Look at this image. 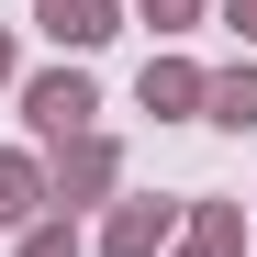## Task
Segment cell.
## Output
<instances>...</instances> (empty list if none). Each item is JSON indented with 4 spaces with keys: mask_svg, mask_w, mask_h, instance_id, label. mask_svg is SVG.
Instances as JSON below:
<instances>
[{
    "mask_svg": "<svg viewBox=\"0 0 257 257\" xmlns=\"http://www.w3.org/2000/svg\"><path fill=\"white\" fill-rule=\"evenodd\" d=\"M34 23H45L56 45H101V34H112V0H34Z\"/></svg>",
    "mask_w": 257,
    "mask_h": 257,
    "instance_id": "1",
    "label": "cell"
},
{
    "mask_svg": "<svg viewBox=\"0 0 257 257\" xmlns=\"http://www.w3.org/2000/svg\"><path fill=\"white\" fill-rule=\"evenodd\" d=\"M34 123L45 135H78L90 123V78H34Z\"/></svg>",
    "mask_w": 257,
    "mask_h": 257,
    "instance_id": "2",
    "label": "cell"
},
{
    "mask_svg": "<svg viewBox=\"0 0 257 257\" xmlns=\"http://www.w3.org/2000/svg\"><path fill=\"white\" fill-rule=\"evenodd\" d=\"M212 123H235V135H246V123H257V67H235V78H212Z\"/></svg>",
    "mask_w": 257,
    "mask_h": 257,
    "instance_id": "3",
    "label": "cell"
},
{
    "mask_svg": "<svg viewBox=\"0 0 257 257\" xmlns=\"http://www.w3.org/2000/svg\"><path fill=\"white\" fill-rule=\"evenodd\" d=\"M157 246H168V201H157V212L135 201V212L112 224V257H157Z\"/></svg>",
    "mask_w": 257,
    "mask_h": 257,
    "instance_id": "4",
    "label": "cell"
},
{
    "mask_svg": "<svg viewBox=\"0 0 257 257\" xmlns=\"http://www.w3.org/2000/svg\"><path fill=\"white\" fill-rule=\"evenodd\" d=\"M190 101H201L190 67H146V112H190Z\"/></svg>",
    "mask_w": 257,
    "mask_h": 257,
    "instance_id": "5",
    "label": "cell"
},
{
    "mask_svg": "<svg viewBox=\"0 0 257 257\" xmlns=\"http://www.w3.org/2000/svg\"><path fill=\"white\" fill-rule=\"evenodd\" d=\"M12 212H34V168H23V157H0V224H12Z\"/></svg>",
    "mask_w": 257,
    "mask_h": 257,
    "instance_id": "6",
    "label": "cell"
},
{
    "mask_svg": "<svg viewBox=\"0 0 257 257\" xmlns=\"http://www.w3.org/2000/svg\"><path fill=\"white\" fill-rule=\"evenodd\" d=\"M23 257H78V235H34V246H23Z\"/></svg>",
    "mask_w": 257,
    "mask_h": 257,
    "instance_id": "7",
    "label": "cell"
},
{
    "mask_svg": "<svg viewBox=\"0 0 257 257\" xmlns=\"http://www.w3.org/2000/svg\"><path fill=\"white\" fill-rule=\"evenodd\" d=\"M146 23H190V0H146Z\"/></svg>",
    "mask_w": 257,
    "mask_h": 257,
    "instance_id": "8",
    "label": "cell"
},
{
    "mask_svg": "<svg viewBox=\"0 0 257 257\" xmlns=\"http://www.w3.org/2000/svg\"><path fill=\"white\" fill-rule=\"evenodd\" d=\"M224 12H235V34H246V45H257V0H224Z\"/></svg>",
    "mask_w": 257,
    "mask_h": 257,
    "instance_id": "9",
    "label": "cell"
},
{
    "mask_svg": "<svg viewBox=\"0 0 257 257\" xmlns=\"http://www.w3.org/2000/svg\"><path fill=\"white\" fill-rule=\"evenodd\" d=\"M0 78H12V45H0Z\"/></svg>",
    "mask_w": 257,
    "mask_h": 257,
    "instance_id": "10",
    "label": "cell"
}]
</instances>
